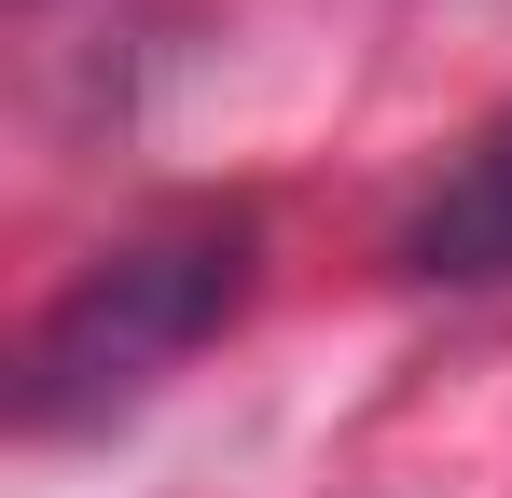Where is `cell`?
Returning a JSON list of instances; mask_svg holds the SVG:
<instances>
[{
    "mask_svg": "<svg viewBox=\"0 0 512 498\" xmlns=\"http://www.w3.org/2000/svg\"><path fill=\"white\" fill-rule=\"evenodd\" d=\"M250 277H263L250 208H180V222H139L125 249H97L84 277L42 305L14 415H28V429H97V415H125L139 388H167L180 360L250 305Z\"/></svg>",
    "mask_w": 512,
    "mask_h": 498,
    "instance_id": "cell-1",
    "label": "cell"
},
{
    "mask_svg": "<svg viewBox=\"0 0 512 498\" xmlns=\"http://www.w3.org/2000/svg\"><path fill=\"white\" fill-rule=\"evenodd\" d=\"M402 277H443V291H499V277H512V111H485L471 153L416 194Z\"/></svg>",
    "mask_w": 512,
    "mask_h": 498,
    "instance_id": "cell-2",
    "label": "cell"
}]
</instances>
